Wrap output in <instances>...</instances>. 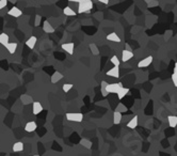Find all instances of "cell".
Masks as SVG:
<instances>
[{
  "label": "cell",
  "instance_id": "1f68e13d",
  "mask_svg": "<svg viewBox=\"0 0 177 156\" xmlns=\"http://www.w3.org/2000/svg\"><path fill=\"white\" fill-rule=\"evenodd\" d=\"M108 86V82L107 81H101V84H100V88H105V89H106V87Z\"/></svg>",
  "mask_w": 177,
  "mask_h": 156
},
{
  "label": "cell",
  "instance_id": "4fadbf2b",
  "mask_svg": "<svg viewBox=\"0 0 177 156\" xmlns=\"http://www.w3.org/2000/svg\"><path fill=\"white\" fill-rule=\"evenodd\" d=\"M106 39H107L108 41H110V42H115V43L121 42V38L116 34V32H111V33H109L106 36Z\"/></svg>",
  "mask_w": 177,
  "mask_h": 156
},
{
  "label": "cell",
  "instance_id": "e575fe53",
  "mask_svg": "<svg viewBox=\"0 0 177 156\" xmlns=\"http://www.w3.org/2000/svg\"><path fill=\"white\" fill-rule=\"evenodd\" d=\"M173 73H176L177 74V63H175V65H174V72Z\"/></svg>",
  "mask_w": 177,
  "mask_h": 156
},
{
  "label": "cell",
  "instance_id": "8d00e7d4",
  "mask_svg": "<svg viewBox=\"0 0 177 156\" xmlns=\"http://www.w3.org/2000/svg\"><path fill=\"white\" fill-rule=\"evenodd\" d=\"M9 1H10V2H12V3H15V2H16V0H9Z\"/></svg>",
  "mask_w": 177,
  "mask_h": 156
},
{
  "label": "cell",
  "instance_id": "277c9868",
  "mask_svg": "<svg viewBox=\"0 0 177 156\" xmlns=\"http://www.w3.org/2000/svg\"><path fill=\"white\" fill-rule=\"evenodd\" d=\"M153 60H154V58H153L152 56H148V57H146V58L142 59L141 61H139L138 67H140V69H143V67L149 66V65L153 63Z\"/></svg>",
  "mask_w": 177,
  "mask_h": 156
},
{
  "label": "cell",
  "instance_id": "7c38bea8",
  "mask_svg": "<svg viewBox=\"0 0 177 156\" xmlns=\"http://www.w3.org/2000/svg\"><path fill=\"white\" fill-rule=\"evenodd\" d=\"M62 79H63V75H62L60 72H58V71L54 72L50 77L51 84H57V82H59V81L62 80Z\"/></svg>",
  "mask_w": 177,
  "mask_h": 156
},
{
  "label": "cell",
  "instance_id": "484cf974",
  "mask_svg": "<svg viewBox=\"0 0 177 156\" xmlns=\"http://www.w3.org/2000/svg\"><path fill=\"white\" fill-rule=\"evenodd\" d=\"M116 110H118L120 112H125V111L127 110V108H126L125 106H124V105H123L122 103H120V104L118 105V107H116Z\"/></svg>",
  "mask_w": 177,
  "mask_h": 156
},
{
  "label": "cell",
  "instance_id": "52a82bcc",
  "mask_svg": "<svg viewBox=\"0 0 177 156\" xmlns=\"http://www.w3.org/2000/svg\"><path fill=\"white\" fill-rule=\"evenodd\" d=\"M43 111V106L42 104L39 103V102H33L32 103V112H33V114H39L41 113V112Z\"/></svg>",
  "mask_w": 177,
  "mask_h": 156
},
{
  "label": "cell",
  "instance_id": "d590c367",
  "mask_svg": "<svg viewBox=\"0 0 177 156\" xmlns=\"http://www.w3.org/2000/svg\"><path fill=\"white\" fill-rule=\"evenodd\" d=\"M125 49H128V50H132V49H131V47H130V46H129V45H128V44H126V48H125Z\"/></svg>",
  "mask_w": 177,
  "mask_h": 156
},
{
  "label": "cell",
  "instance_id": "f1b7e54d",
  "mask_svg": "<svg viewBox=\"0 0 177 156\" xmlns=\"http://www.w3.org/2000/svg\"><path fill=\"white\" fill-rule=\"evenodd\" d=\"M20 98H21V100H23V102H24L25 104H28L29 102H30V100H32V98H29L28 95H23V96H21Z\"/></svg>",
  "mask_w": 177,
  "mask_h": 156
},
{
  "label": "cell",
  "instance_id": "9c48e42d",
  "mask_svg": "<svg viewBox=\"0 0 177 156\" xmlns=\"http://www.w3.org/2000/svg\"><path fill=\"white\" fill-rule=\"evenodd\" d=\"M122 119H123V116H122V112H120L118 110H114L113 112V124L118 125L120 123L122 122Z\"/></svg>",
  "mask_w": 177,
  "mask_h": 156
},
{
  "label": "cell",
  "instance_id": "74e56055",
  "mask_svg": "<svg viewBox=\"0 0 177 156\" xmlns=\"http://www.w3.org/2000/svg\"><path fill=\"white\" fill-rule=\"evenodd\" d=\"M34 156H39V155H34Z\"/></svg>",
  "mask_w": 177,
  "mask_h": 156
},
{
  "label": "cell",
  "instance_id": "4dcf8cb0",
  "mask_svg": "<svg viewBox=\"0 0 177 156\" xmlns=\"http://www.w3.org/2000/svg\"><path fill=\"white\" fill-rule=\"evenodd\" d=\"M90 48L93 50V53H94V55H98V50H97V47H96L95 45H94V44H91V45H90Z\"/></svg>",
  "mask_w": 177,
  "mask_h": 156
},
{
  "label": "cell",
  "instance_id": "ffe728a7",
  "mask_svg": "<svg viewBox=\"0 0 177 156\" xmlns=\"http://www.w3.org/2000/svg\"><path fill=\"white\" fill-rule=\"evenodd\" d=\"M24 148H25V145H24L23 142H15L14 144H13V147H12V150H13V152H21V151L24 150Z\"/></svg>",
  "mask_w": 177,
  "mask_h": 156
},
{
  "label": "cell",
  "instance_id": "3957f363",
  "mask_svg": "<svg viewBox=\"0 0 177 156\" xmlns=\"http://www.w3.org/2000/svg\"><path fill=\"white\" fill-rule=\"evenodd\" d=\"M121 88H123L122 82H112V84H108V86L106 87V91L108 93H118Z\"/></svg>",
  "mask_w": 177,
  "mask_h": 156
},
{
  "label": "cell",
  "instance_id": "8fae6325",
  "mask_svg": "<svg viewBox=\"0 0 177 156\" xmlns=\"http://www.w3.org/2000/svg\"><path fill=\"white\" fill-rule=\"evenodd\" d=\"M43 30H44V32H46V33H54V28L48 20H45L44 24H43Z\"/></svg>",
  "mask_w": 177,
  "mask_h": 156
},
{
  "label": "cell",
  "instance_id": "e0dca14e",
  "mask_svg": "<svg viewBox=\"0 0 177 156\" xmlns=\"http://www.w3.org/2000/svg\"><path fill=\"white\" fill-rule=\"evenodd\" d=\"M4 47L6 48V50H8L9 53L13 55V53H14L15 51H16V49H17V43H15V42L10 43V42H9L8 44L4 46Z\"/></svg>",
  "mask_w": 177,
  "mask_h": 156
},
{
  "label": "cell",
  "instance_id": "836d02e7",
  "mask_svg": "<svg viewBox=\"0 0 177 156\" xmlns=\"http://www.w3.org/2000/svg\"><path fill=\"white\" fill-rule=\"evenodd\" d=\"M68 1H70V2H75V3H79V2H80V1H81V0H68Z\"/></svg>",
  "mask_w": 177,
  "mask_h": 156
},
{
  "label": "cell",
  "instance_id": "5bb4252c",
  "mask_svg": "<svg viewBox=\"0 0 177 156\" xmlns=\"http://www.w3.org/2000/svg\"><path fill=\"white\" fill-rule=\"evenodd\" d=\"M37 123L34 122V121H31V122H28L26 124L25 131H27V133H33V131L37 129Z\"/></svg>",
  "mask_w": 177,
  "mask_h": 156
},
{
  "label": "cell",
  "instance_id": "6da1fadb",
  "mask_svg": "<svg viewBox=\"0 0 177 156\" xmlns=\"http://www.w3.org/2000/svg\"><path fill=\"white\" fill-rule=\"evenodd\" d=\"M93 6L94 4H93L92 0H81L78 3V13L79 14H82V13L89 14V13H91V10L93 9Z\"/></svg>",
  "mask_w": 177,
  "mask_h": 156
},
{
  "label": "cell",
  "instance_id": "7402d4cb",
  "mask_svg": "<svg viewBox=\"0 0 177 156\" xmlns=\"http://www.w3.org/2000/svg\"><path fill=\"white\" fill-rule=\"evenodd\" d=\"M9 40H10V38H9V35L6 33L0 34V44H2L3 46H6V45L8 44Z\"/></svg>",
  "mask_w": 177,
  "mask_h": 156
},
{
  "label": "cell",
  "instance_id": "4316f807",
  "mask_svg": "<svg viewBox=\"0 0 177 156\" xmlns=\"http://www.w3.org/2000/svg\"><path fill=\"white\" fill-rule=\"evenodd\" d=\"M171 78H172V82H173V84L177 88V74L176 73H173Z\"/></svg>",
  "mask_w": 177,
  "mask_h": 156
},
{
  "label": "cell",
  "instance_id": "5b68a950",
  "mask_svg": "<svg viewBox=\"0 0 177 156\" xmlns=\"http://www.w3.org/2000/svg\"><path fill=\"white\" fill-rule=\"evenodd\" d=\"M61 48L64 50L65 53H67L68 55H74V49H75V44L72 42L65 43V44L61 45Z\"/></svg>",
  "mask_w": 177,
  "mask_h": 156
},
{
  "label": "cell",
  "instance_id": "83f0119b",
  "mask_svg": "<svg viewBox=\"0 0 177 156\" xmlns=\"http://www.w3.org/2000/svg\"><path fill=\"white\" fill-rule=\"evenodd\" d=\"M8 2H9V0H0V10L6 8V6H8Z\"/></svg>",
  "mask_w": 177,
  "mask_h": 156
},
{
  "label": "cell",
  "instance_id": "44dd1931",
  "mask_svg": "<svg viewBox=\"0 0 177 156\" xmlns=\"http://www.w3.org/2000/svg\"><path fill=\"white\" fill-rule=\"evenodd\" d=\"M63 13H64V15H66V16H75V15H76V12L74 11L70 6H65L64 10H63Z\"/></svg>",
  "mask_w": 177,
  "mask_h": 156
},
{
  "label": "cell",
  "instance_id": "cb8c5ba5",
  "mask_svg": "<svg viewBox=\"0 0 177 156\" xmlns=\"http://www.w3.org/2000/svg\"><path fill=\"white\" fill-rule=\"evenodd\" d=\"M110 61L113 64V66H120V64H121V61H120L118 56H112L110 59Z\"/></svg>",
  "mask_w": 177,
  "mask_h": 156
},
{
  "label": "cell",
  "instance_id": "8992f818",
  "mask_svg": "<svg viewBox=\"0 0 177 156\" xmlns=\"http://www.w3.org/2000/svg\"><path fill=\"white\" fill-rule=\"evenodd\" d=\"M133 58V53L132 50H128V49H124L122 51V61L123 62H128L130 59Z\"/></svg>",
  "mask_w": 177,
  "mask_h": 156
},
{
  "label": "cell",
  "instance_id": "9a60e30c",
  "mask_svg": "<svg viewBox=\"0 0 177 156\" xmlns=\"http://www.w3.org/2000/svg\"><path fill=\"white\" fill-rule=\"evenodd\" d=\"M139 124V118L138 116H135V117L130 119V121L127 123V127L128 128H131V129H135Z\"/></svg>",
  "mask_w": 177,
  "mask_h": 156
},
{
  "label": "cell",
  "instance_id": "d6a6232c",
  "mask_svg": "<svg viewBox=\"0 0 177 156\" xmlns=\"http://www.w3.org/2000/svg\"><path fill=\"white\" fill-rule=\"evenodd\" d=\"M98 2L102 3V4H108V3H109V0H98Z\"/></svg>",
  "mask_w": 177,
  "mask_h": 156
},
{
  "label": "cell",
  "instance_id": "f546056e",
  "mask_svg": "<svg viewBox=\"0 0 177 156\" xmlns=\"http://www.w3.org/2000/svg\"><path fill=\"white\" fill-rule=\"evenodd\" d=\"M41 20H42V16H41V15H37V16H35V22H34V25L39 26V22H41Z\"/></svg>",
  "mask_w": 177,
  "mask_h": 156
},
{
  "label": "cell",
  "instance_id": "2e32d148",
  "mask_svg": "<svg viewBox=\"0 0 177 156\" xmlns=\"http://www.w3.org/2000/svg\"><path fill=\"white\" fill-rule=\"evenodd\" d=\"M37 42V36H30V38L26 41V45H27V47H29L30 49H33V48L35 47Z\"/></svg>",
  "mask_w": 177,
  "mask_h": 156
},
{
  "label": "cell",
  "instance_id": "ac0fdd59",
  "mask_svg": "<svg viewBox=\"0 0 177 156\" xmlns=\"http://www.w3.org/2000/svg\"><path fill=\"white\" fill-rule=\"evenodd\" d=\"M168 123L169 126L172 128H174L177 126V116H169L168 117Z\"/></svg>",
  "mask_w": 177,
  "mask_h": 156
},
{
  "label": "cell",
  "instance_id": "7a4b0ae2",
  "mask_svg": "<svg viewBox=\"0 0 177 156\" xmlns=\"http://www.w3.org/2000/svg\"><path fill=\"white\" fill-rule=\"evenodd\" d=\"M66 119L68 121H72V122H76L80 123L83 121V113H80V112H67L66 113Z\"/></svg>",
  "mask_w": 177,
  "mask_h": 156
},
{
  "label": "cell",
  "instance_id": "30bf717a",
  "mask_svg": "<svg viewBox=\"0 0 177 156\" xmlns=\"http://www.w3.org/2000/svg\"><path fill=\"white\" fill-rule=\"evenodd\" d=\"M8 14L11 15V16H13V17H19L20 15L23 14V12H21L20 9L17 8V6H13V8H11L9 10Z\"/></svg>",
  "mask_w": 177,
  "mask_h": 156
},
{
  "label": "cell",
  "instance_id": "d6986e66",
  "mask_svg": "<svg viewBox=\"0 0 177 156\" xmlns=\"http://www.w3.org/2000/svg\"><path fill=\"white\" fill-rule=\"evenodd\" d=\"M129 93V89L128 88H125V87H123V88H121L120 89V91H118L116 94H118V98H120V100H123L125 96H126L127 94Z\"/></svg>",
  "mask_w": 177,
  "mask_h": 156
},
{
  "label": "cell",
  "instance_id": "ba28073f",
  "mask_svg": "<svg viewBox=\"0 0 177 156\" xmlns=\"http://www.w3.org/2000/svg\"><path fill=\"white\" fill-rule=\"evenodd\" d=\"M107 76L118 78L120 77V66H113L112 69H110L107 72Z\"/></svg>",
  "mask_w": 177,
  "mask_h": 156
},
{
  "label": "cell",
  "instance_id": "d4e9b609",
  "mask_svg": "<svg viewBox=\"0 0 177 156\" xmlns=\"http://www.w3.org/2000/svg\"><path fill=\"white\" fill-rule=\"evenodd\" d=\"M73 87H74V84H64L62 86V90H63L65 93H67L73 89Z\"/></svg>",
  "mask_w": 177,
  "mask_h": 156
},
{
  "label": "cell",
  "instance_id": "603a6c76",
  "mask_svg": "<svg viewBox=\"0 0 177 156\" xmlns=\"http://www.w3.org/2000/svg\"><path fill=\"white\" fill-rule=\"evenodd\" d=\"M80 144H81L82 147H85V149H91V147H92V142L87 139H81L80 140Z\"/></svg>",
  "mask_w": 177,
  "mask_h": 156
}]
</instances>
